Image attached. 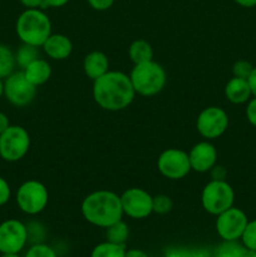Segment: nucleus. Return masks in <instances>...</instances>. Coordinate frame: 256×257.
Returning <instances> with one entry per match:
<instances>
[{
    "label": "nucleus",
    "mask_w": 256,
    "mask_h": 257,
    "mask_svg": "<svg viewBox=\"0 0 256 257\" xmlns=\"http://www.w3.org/2000/svg\"><path fill=\"white\" fill-rule=\"evenodd\" d=\"M188 158H190L192 171L200 173L210 172L211 168L216 165V161H217V151L212 143H210L208 141H202V142L196 143L191 148Z\"/></svg>",
    "instance_id": "4468645a"
},
{
    "label": "nucleus",
    "mask_w": 256,
    "mask_h": 257,
    "mask_svg": "<svg viewBox=\"0 0 256 257\" xmlns=\"http://www.w3.org/2000/svg\"><path fill=\"white\" fill-rule=\"evenodd\" d=\"M128 55L135 64L153 60L152 45L145 39H137L128 48Z\"/></svg>",
    "instance_id": "6ab92c4d"
},
{
    "label": "nucleus",
    "mask_w": 256,
    "mask_h": 257,
    "mask_svg": "<svg viewBox=\"0 0 256 257\" xmlns=\"http://www.w3.org/2000/svg\"><path fill=\"white\" fill-rule=\"evenodd\" d=\"M15 29L23 43L39 48L52 34V23L42 9H25L18 17Z\"/></svg>",
    "instance_id": "7ed1b4c3"
},
{
    "label": "nucleus",
    "mask_w": 256,
    "mask_h": 257,
    "mask_svg": "<svg viewBox=\"0 0 256 257\" xmlns=\"http://www.w3.org/2000/svg\"><path fill=\"white\" fill-rule=\"evenodd\" d=\"M9 125H10V122L8 115L5 114V113L0 112V135H2L3 132H5V131L9 128Z\"/></svg>",
    "instance_id": "c9c22d12"
},
{
    "label": "nucleus",
    "mask_w": 256,
    "mask_h": 257,
    "mask_svg": "<svg viewBox=\"0 0 256 257\" xmlns=\"http://www.w3.org/2000/svg\"><path fill=\"white\" fill-rule=\"evenodd\" d=\"M173 208V201L167 195H157L153 197V212L158 215H166Z\"/></svg>",
    "instance_id": "a878e982"
},
{
    "label": "nucleus",
    "mask_w": 256,
    "mask_h": 257,
    "mask_svg": "<svg viewBox=\"0 0 256 257\" xmlns=\"http://www.w3.org/2000/svg\"><path fill=\"white\" fill-rule=\"evenodd\" d=\"M38 58H40L38 47H34V45H30V44H25V43H23V44L18 48L17 53H15L17 65L22 68V70L24 69V68H27L30 63L34 62L35 59H38Z\"/></svg>",
    "instance_id": "b1692460"
},
{
    "label": "nucleus",
    "mask_w": 256,
    "mask_h": 257,
    "mask_svg": "<svg viewBox=\"0 0 256 257\" xmlns=\"http://www.w3.org/2000/svg\"><path fill=\"white\" fill-rule=\"evenodd\" d=\"M23 72H24L27 79L38 88L49 80L50 75H52V68L47 60L38 58L34 62L30 63L27 68H24Z\"/></svg>",
    "instance_id": "a211bd4d"
},
{
    "label": "nucleus",
    "mask_w": 256,
    "mask_h": 257,
    "mask_svg": "<svg viewBox=\"0 0 256 257\" xmlns=\"http://www.w3.org/2000/svg\"><path fill=\"white\" fill-rule=\"evenodd\" d=\"M42 48L45 54L54 60L67 59L73 52L72 40L63 34H50Z\"/></svg>",
    "instance_id": "2eb2a0df"
},
{
    "label": "nucleus",
    "mask_w": 256,
    "mask_h": 257,
    "mask_svg": "<svg viewBox=\"0 0 256 257\" xmlns=\"http://www.w3.org/2000/svg\"><path fill=\"white\" fill-rule=\"evenodd\" d=\"M0 257H20L19 253H2Z\"/></svg>",
    "instance_id": "a19ab883"
},
{
    "label": "nucleus",
    "mask_w": 256,
    "mask_h": 257,
    "mask_svg": "<svg viewBox=\"0 0 256 257\" xmlns=\"http://www.w3.org/2000/svg\"><path fill=\"white\" fill-rule=\"evenodd\" d=\"M251 95L252 93H251L247 79L233 77L225 85L226 99L233 104H242V103L248 102Z\"/></svg>",
    "instance_id": "f3484780"
},
{
    "label": "nucleus",
    "mask_w": 256,
    "mask_h": 257,
    "mask_svg": "<svg viewBox=\"0 0 256 257\" xmlns=\"http://www.w3.org/2000/svg\"><path fill=\"white\" fill-rule=\"evenodd\" d=\"M25 257H58V255L54 248L45 243L38 242L30 246L29 250L25 253Z\"/></svg>",
    "instance_id": "bb28decb"
},
{
    "label": "nucleus",
    "mask_w": 256,
    "mask_h": 257,
    "mask_svg": "<svg viewBox=\"0 0 256 257\" xmlns=\"http://www.w3.org/2000/svg\"><path fill=\"white\" fill-rule=\"evenodd\" d=\"M93 82V98L105 110L118 112L125 109L136 97L130 75L122 72L108 70Z\"/></svg>",
    "instance_id": "f257e3e1"
},
{
    "label": "nucleus",
    "mask_w": 256,
    "mask_h": 257,
    "mask_svg": "<svg viewBox=\"0 0 256 257\" xmlns=\"http://www.w3.org/2000/svg\"><path fill=\"white\" fill-rule=\"evenodd\" d=\"M253 69V65L247 60H237L235 64L232 65V74L236 78H242V79H247L250 77L251 72Z\"/></svg>",
    "instance_id": "c85d7f7f"
},
{
    "label": "nucleus",
    "mask_w": 256,
    "mask_h": 257,
    "mask_svg": "<svg viewBox=\"0 0 256 257\" xmlns=\"http://www.w3.org/2000/svg\"><path fill=\"white\" fill-rule=\"evenodd\" d=\"M211 177H212V180H225L226 175H227V172H226L225 167H222V166H217L215 165L212 168H211Z\"/></svg>",
    "instance_id": "473e14b6"
},
{
    "label": "nucleus",
    "mask_w": 256,
    "mask_h": 257,
    "mask_svg": "<svg viewBox=\"0 0 256 257\" xmlns=\"http://www.w3.org/2000/svg\"><path fill=\"white\" fill-rule=\"evenodd\" d=\"M125 257H148V255L140 248H130L125 250Z\"/></svg>",
    "instance_id": "4c0bfd02"
},
{
    "label": "nucleus",
    "mask_w": 256,
    "mask_h": 257,
    "mask_svg": "<svg viewBox=\"0 0 256 257\" xmlns=\"http://www.w3.org/2000/svg\"><path fill=\"white\" fill-rule=\"evenodd\" d=\"M17 67L15 53L10 49V47L5 44H0V78L5 79L12 73H14Z\"/></svg>",
    "instance_id": "412c9836"
},
{
    "label": "nucleus",
    "mask_w": 256,
    "mask_h": 257,
    "mask_svg": "<svg viewBox=\"0 0 256 257\" xmlns=\"http://www.w3.org/2000/svg\"><path fill=\"white\" fill-rule=\"evenodd\" d=\"M4 95L13 105L25 107L34 100L37 87L27 79L23 70H19L5 78Z\"/></svg>",
    "instance_id": "6e6552de"
},
{
    "label": "nucleus",
    "mask_w": 256,
    "mask_h": 257,
    "mask_svg": "<svg viewBox=\"0 0 256 257\" xmlns=\"http://www.w3.org/2000/svg\"><path fill=\"white\" fill-rule=\"evenodd\" d=\"M247 82H248V85H250L251 93H252L253 97H256V67H253L250 77L247 78Z\"/></svg>",
    "instance_id": "f704fd0d"
},
{
    "label": "nucleus",
    "mask_w": 256,
    "mask_h": 257,
    "mask_svg": "<svg viewBox=\"0 0 256 257\" xmlns=\"http://www.w3.org/2000/svg\"><path fill=\"white\" fill-rule=\"evenodd\" d=\"M201 202L206 212L217 216L232 207L235 202L233 188L225 180H211L203 187Z\"/></svg>",
    "instance_id": "39448f33"
},
{
    "label": "nucleus",
    "mask_w": 256,
    "mask_h": 257,
    "mask_svg": "<svg viewBox=\"0 0 256 257\" xmlns=\"http://www.w3.org/2000/svg\"><path fill=\"white\" fill-rule=\"evenodd\" d=\"M227 127L228 115L220 107L205 108L196 120L197 132L206 140L218 138L226 132Z\"/></svg>",
    "instance_id": "f8f14e48"
},
{
    "label": "nucleus",
    "mask_w": 256,
    "mask_h": 257,
    "mask_svg": "<svg viewBox=\"0 0 256 257\" xmlns=\"http://www.w3.org/2000/svg\"><path fill=\"white\" fill-rule=\"evenodd\" d=\"M128 236H130V228H128L127 223L123 222L122 220L105 228V237L109 242L124 245Z\"/></svg>",
    "instance_id": "5701e85b"
},
{
    "label": "nucleus",
    "mask_w": 256,
    "mask_h": 257,
    "mask_svg": "<svg viewBox=\"0 0 256 257\" xmlns=\"http://www.w3.org/2000/svg\"><path fill=\"white\" fill-rule=\"evenodd\" d=\"M27 9H45L44 0H20Z\"/></svg>",
    "instance_id": "72a5a7b5"
},
{
    "label": "nucleus",
    "mask_w": 256,
    "mask_h": 257,
    "mask_svg": "<svg viewBox=\"0 0 256 257\" xmlns=\"http://www.w3.org/2000/svg\"><path fill=\"white\" fill-rule=\"evenodd\" d=\"M247 216L242 210L237 207H230L217 215L216 231L223 241L241 240L243 231L247 226Z\"/></svg>",
    "instance_id": "9b49d317"
},
{
    "label": "nucleus",
    "mask_w": 256,
    "mask_h": 257,
    "mask_svg": "<svg viewBox=\"0 0 256 257\" xmlns=\"http://www.w3.org/2000/svg\"><path fill=\"white\" fill-rule=\"evenodd\" d=\"M237 5L243 8H253L256 7V0H233Z\"/></svg>",
    "instance_id": "58836bf2"
},
{
    "label": "nucleus",
    "mask_w": 256,
    "mask_h": 257,
    "mask_svg": "<svg viewBox=\"0 0 256 257\" xmlns=\"http://www.w3.org/2000/svg\"><path fill=\"white\" fill-rule=\"evenodd\" d=\"M213 257H256V252L247 250L237 241H223L213 253Z\"/></svg>",
    "instance_id": "aec40b11"
},
{
    "label": "nucleus",
    "mask_w": 256,
    "mask_h": 257,
    "mask_svg": "<svg viewBox=\"0 0 256 257\" xmlns=\"http://www.w3.org/2000/svg\"><path fill=\"white\" fill-rule=\"evenodd\" d=\"M123 215L142 220L153 212V197L143 188L132 187L120 195Z\"/></svg>",
    "instance_id": "9d476101"
},
{
    "label": "nucleus",
    "mask_w": 256,
    "mask_h": 257,
    "mask_svg": "<svg viewBox=\"0 0 256 257\" xmlns=\"http://www.w3.org/2000/svg\"><path fill=\"white\" fill-rule=\"evenodd\" d=\"M83 70L85 75L92 80L98 79L109 70L108 57L103 52H98V50L90 52L89 54L85 55L83 60Z\"/></svg>",
    "instance_id": "dca6fc26"
},
{
    "label": "nucleus",
    "mask_w": 256,
    "mask_h": 257,
    "mask_svg": "<svg viewBox=\"0 0 256 257\" xmlns=\"http://www.w3.org/2000/svg\"><path fill=\"white\" fill-rule=\"evenodd\" d=\"M246 118L250 122V124L256 127V97L248 100L247 107H246Z\"/></svg>",
    "instance_id": "2f4dec72"
},
{
    "label": "nucleus",
    "mask_w": 256,
    "mask_h": 257,
    "mask_svg": "<svg viewBox=\"0 0 256 257\" xmlns=\"http://www.w3.org/2000/svg\"><path fill=\"white\" fill-rule=\"evenodd\" d=\"M4 95V80L0 78V98Z\"/></svg>",
    "instance_id": "ea45409f"
},
{
    "label": "nucleus",
    "mask_w": 256,
    "mask_h": 257,
    "mask_svg": "<svg viewBox=\"0 0 256 257\" xmlns=\"http://www.w3.org/2000/svg\"><path fill=\"white\" fill-rule=\"evenodd\" d=\"M82 215L93 226L107 228L122 220L120 196L112 191L99 190L89 193L82 202Z\"/></svg>",
    "instance_id": "f03ea898"
},
{
    "label": "nucleus",
    "mask_w": 256,
    "mask_h": 257,
    "mask_svg": "<svg viewBox=\"0 0 256 257\" xmlns=\"http://www.w3.org/2000/svg\"><path fill=\"white\" fill-rule=\"evenodd\" d=\"M157 168L163 177L168 180H181L191 172L188 153L178 148L163 151L157 161Z\"/></svg>",
    "instance_id": "1a4fd4ad"
},
{
    "label": "nucleus",
    "mask_w": 256,
    "mask_h": 257,
    "mask_svg": "<svg viewBox=\"0 0 256 257\" xmlns=\"http://www.w3.org/2000/svg\"><path fill=\"white\" fill-rule=\"evenodd\" d=\"M87 2L90 5V8H93L94 10H98V12L108 10L114 4V0H87Z\"/></svg>",
    "instance_id": "7c9ffc66"
},
{
    "label": "nucleus",
    "mask_w": 256,
    "mask_h": 257,
    "mask_svg": "<svg viewBox=\"0 0 256 257\" xmlns=\"http://www.w3.org/2000/svg\"><path fill=\"white\" fill-rule=\"evenodd\" d=\"M27 242L28 230L22 221L10 218L0 223V252L19 253Z\"/></svg>",
    "instance_id": "ddd939ff"
},
{
    "label": "nucleus",
    "mask_w": 256,
    "mask_h": 257,
    "mask_svg": "<svg viewBox=\"0 0 256 257\" xmlns=\"http://www.w3.org/2000/svg\"><path fill=\"white\" fill-rule=\"evenodd\" d=\"M130 79L136 94L152 97L162 92L167 82V73L162 65L155 60H150L135 64L130 74Z\"/></svg>",
    "instance_id": "20e7f679"
},
{
    "label": "nucleus",
    "mask_w": 256,
    "mask_h": 257,
    "mask_svg": "<svg viewBox=\"0 0 256 257\" xmlns=\"http://www.w3.org/2000/svg\"><path fill=\"white\" fill-rule=\"evenodd\" d=\"M30 147V136L22 125H9L0 135V157L7 162H18L27 155Z\"/></svg>",
    "instance_id": "423d86ee"
},
{
    "label": "nucleus",
    "mask_w": 256,
    "mask_h": 257,
    "mask_svg": "<svg viewBox=\"0 0 256 257\" xmlns=\"http://www.w3.org/2000/svg\"><path fill=\"white\" fill-rule=\"evenodd\" d=\"M90 257H125V247L124 245L105 241L93 248Z\"/></svg>",
    "instance_id": "4be33fe9"
},
{
    "label": "nucleus",
    "mask_w": 256,
    "mask_h": 257,
    "mask_svg": "<svg viewBox=\"0 0 256 257\" xmlns=\"http://www.w3.org/2000/svg\"><path fill=\"white\" fill-rule=\"evenodd\" d=\"M68 2L69 0H44L47 8H62L68 4Z\"/></svg>",
    "instance_id": "e433bc0d"
},
{
    "label": "nucleus",
    "mask_w": 256,
    "mask_h": 257,
    "mask_svg": "<svg viewBox=\"0 0 256 257\" xmlns=\"http://www.w3.org/2000/svg\"><path fill=\"white\" fill-rule=\"evenodd\" d=\"M10 196H12V188L8 181L0 176V207L9 202Z\"/></svg>",
    "instance_id": "c756f323"
},
{
    "label": "nucleus",
    "mask_w": 256,
    "mask_h": 257,
    "mask_svg": "<svg viewBox=\"0 0 256 257\" xmlns=\"http://www.w3.org/2000/svg\"><path fill=\"white\" fill-rule=\"evenodd\" d=\"M166 257H213L202 250H190V248H173L167 252Z\"/></svg>",
    "instance_id": "cd10ccee"
},
{
    "label": "nucleus",
    "mask_w": 256,
    "mask_h": 257,
    "mask_svg": "<svg viewBox=\"0 0 256 257\" xmlns=\"http://www.w3.org/2000/svg\"><path fill=\"white\" fill-rule=\"evenodd\" d=\"M241 241L247 250L256 252V220L248 221L247 226L241 236Z\"/></svg>",
    "instance_id": "393cba45"
},
{
    "label": "nucleus",
    "mask_w": 256,
    "mask_h": 257,
    "mask_svg": "<svg viewBox=\"0 0 256 257\" xmlns=\"http://www.w3.org/2000/svg\"><path fill=\"white\" fill-rule=\"evenodd\" d=\"M49 193L47 187L37 180L25 181L17 191V205L27 215H38L47 207Z\"/></svg>",
    "instance_id": "0eeeda50"
}]
</instances>
